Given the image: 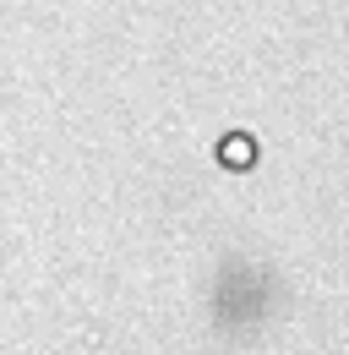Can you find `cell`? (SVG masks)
Returning <instances> with one entry per match:
<instances>
[{"label": "cell", "mask_w": 349, "mask_h": 355, "mask_svg": "<svg viewBox=\"0 0 349 355\" xmlns=\"http://www.w3.org/2000/svg\"><path fill=\"white\" fill-rule=\"evenodd\" d=\"M224 159H229V164H246V159H251V142H246V137L235 132L229 142H224Z\"/></svg>", "instance_id": "6da1fadb"}]
</instances>
